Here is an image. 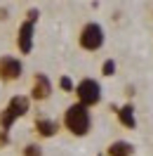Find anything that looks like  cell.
<instances>
[{
    "label": "cell",
    "instance_id": "cell-1",
    "mask_svg": "<svg viewBox=\"0 0 153 156\" xmlns=\"http://www.w3.org/2000/svg\"><path fill=\"white\" fill-rule=\"evenodd\" d=\"M61 128L73 137H87L90 130H92V111H90V107L80 104V102L68 104L64 109V114H61Z\"/></svg>",
    "mask_w": 153,
    "mask_h": 156
},
{
    "label": "cell",
    "instance_id": "cell-2",
    "mask_svg": "<svg viewBox=\"0 0 153 156\" xmlns=\"http://www.w3.org/2000/svg\"><path fill=\"white\" fill-rule=\"evenodd\" d=\"M106 43V33L104 26L97 24V21H87L80 26L78 31V48L85 50V52H99Z\"/></svg>",
    "mask_w": 153,
    "mask_h": 156
},
{
    "label": "cell",
    "instance_id": "cell-3",
    "mask_svg": "<svg viewBox=\"0 0 153 156\" xmlns=\"http://www.w3.org/2000/svg\"><path fill=\"white\" fill-rule=\"evenodd\" d=\"M73 95H76V102H80V104L92 109L101 102V85H99L97 78H80L76 83Z\"/></svg>",
    "mask_w": 153,
    "mask_h": 156
},
{
    "label": "cell",
    "instance_id": "cell-4",
    "mask_svg": "<svg viewBox=\"0 0 153 156\" xmlns=\"http://www.w3.org/2000/svg\"><path fill=\"white\" fill-rule=\"evenodd\" d=\"M52 92H54V85H52L49 76L42 73V71H36L31 76V88H29L31 102H47L52 97Z\"/></svg>",
    "mask_w": 153,
    "mask_h": 156
},
{
    "label": "cell",
    "instance_id": "cell-5",
    "mask_svg": "<svg viewBox=\"0 0 153 156\" xmlns=\"http://www.w3.org/2000/svg\"><path fill=\"white\" fill-rule=\"evenodd\" d=\"M21 76H24V62L14 55H2L0 57V83L10 85V83H17Z\"/></svg>",
    "mask_w": 153,
    "mask_h": 156
},
{
    "label": "cell",
    "instance_id": "cell-6",
    "mask_svg": "<svg viewBox=\"0 0 153 156\" xmlns=\"http://www.w3.org/2000/svg\"><path fill=\"white\" fill-rule=\"evenodd\" d=\"M33 43H36V24L24 19L17 29V50L26 57V55L33 52Z\"/></svg>",
    "mask_w": 153,
    "mask_h": 156
},
{
    "label": "cell",
    "instance_id": "cell-7",
    "mask_svg": "<svg viewBox=\"0 0 153 156\" xmlns=\"http://www.w3.org/2000/svg\"><path fill=\"white\" fill-rule=\"evenodd\" d=\"M5 109L12 111L17 118H24L31 111V97H29V95H12L10 102L5 104Z\"/></svg>",
    "mask_w": 153,
    "mask_h": 156
},
{
    "label": "cell",
    "instance_id": "cell-8",
    "mask_svg": "<svg viewBox=\"0 0 153 156\" xmlns=\"http://www.w3.org/2000/svg\"><path fill=\"white\" fill-rule=\"evenodd\" d=\"M59 123L57 121H52V118H45V116H40L36 118V123H33V130H36V135L42 137V140H49V137H54L59 133Z\"/></svg>",
    "mask_w": 153,
    "mask_h": 156
},
{
    "label": "cell",
    "instance_id": "cell-9",
    "mask_svg": "<svg viewBox=\"0 0 153 156\" xmlns=\"http://www.w3.org/2000/svg\"><path fill=\"white\" fill-rule=\"evenodd\" d=\"M115 116H118V123L123 128H127V130H134L137 128V116H134V107L127 102V104H123V107H118V111H115Z\"/></svg>",
    "mask_w": 153,
    "mask_h": 156
},
{
    "label": "cell",
    "instance_id": "cell-10",
    "mask_svg": "<svg viewBox=\"0 0 153 156\" xmlns=\"http://www.w3.org/2000/svg\"><path fill=\"white\" fill-rule=\"evenodd\" d=\"M106 154L108 156H132L134 154V144L132 142H125V140H115L106 147Z\"/></svg>",
    "mask_w": 153,
    "mask_h": 156
},
{
    "label": "cell",
    "instance_id": "cell-11",
    "mask_svg": "<svg viewBox=\"0 0 153 156\" xmlns=\"http://www.w3.org/2000/svg\"><path fill=\"white\" fill-rule=\"evenodd\" d=\"M21 156H42V147L38 142H29V144H24V149H21Z\"/></svg>",
    "mask_w": 153,
    "mask_h": 156
},
{
    "label": "cell",
    "instance_id": "cell-12",
    "mask_svg": "<svg viewBox=\"0 0 153 156\" xmlns=\"http://www.w3.org/2000/svg\"><path fill=\"white\" fill-rule=\"evenodd\" d=\"M59 88H61V92H73V90H76V83H73L71 76H61L59 78Z\"/></svg>",
    "mask_w": 153,
    "mask_h": 156
},
{
    "label": "cell",
    "instance_id": "cell-13",
    "mask_svg": "<svg viewBox=\"0 0 153 156\" xmlns=\"http://www.w3.org/2000/svg\"><path fill=\"white\" fill-rule=\"evenodd\" d=\"M101 76H104V78L115 76V62H113V59H106L104 64H101Z\"/></svg>",
    "mask_w": 153,
    "mask_h": 156
},
{
    "label": "cell",
    "instance_id": "cell-14",
    "mask_svg": "<svg viewBox=\"0 0 153 156\" xmlns=\"http://www.w3.org/2000/svg\"><path fill=\"white\" fill-rule=\"evenodd\" d=\"M26 19L33 21V24H38V19H40V10H38V7H31V10L26 12Z\"/></svg>",
    "mask_w": 153,
    "mask_h": 156
},
{
    "label": "cell",
    "instance_id": "cell-15",
    "mask_svg": "<svg viewBox=\"0 0 153 156\" xmlns=\"http://www.w3.org/2000/svg\"><path fill=\"white\" fill-rule=\"evenodd\" d=\"M7 14H10V12H7V7H0V21L7 19Z\"/></svg>",
    "mask_w": 153,
    "mask_h": 156
},
{
    "label": "cell",
    "instance_id": "cell-16",
    "mask_svg": "<svg viewBox=\"0 0 153 156\" xmlns=\"http://www.w3.org/2000/svg\"><path fill=\"white\" fill-rule=\"evenodd\" d=\"M99 156H108V154H106V151H104V154H99Z\"/></svg>",
    "mask_w": 153,
    "mask_h": 156
}]
</instances>
